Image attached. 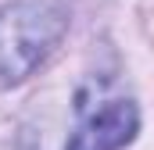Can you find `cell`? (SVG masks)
Wrapping results in <instances>:
<instances>
[{"instance_id":"6da1fadb","label":"cell","mask_w":154,"mask_h":150,"mask_svg":"<svg viewBox=\"0 0 154 150\" xmlns=\"http://www.w3.org/2000/svg\"><path fill=\"white\" fill-rule=\"evenodd\" d=\"M65 0H7L0 7V86H18L68 32Z\"/></svg>"},{"instance_id":"7a4b0ae2","label":"cell","mask_w":154,"mask_h":150,"mask_svg":"<svg viewBox=\"0 0 154 150\" xmlns=\"http://www.w3.org/2000/svg\"><path fill=\"white\" fill-rule=\"evenodd\" d=\"M136 132H140L136 104L118 97V100H104L97 111L86 114L65 150H122L133 143Z\"/></svg>"}]
</instances>
